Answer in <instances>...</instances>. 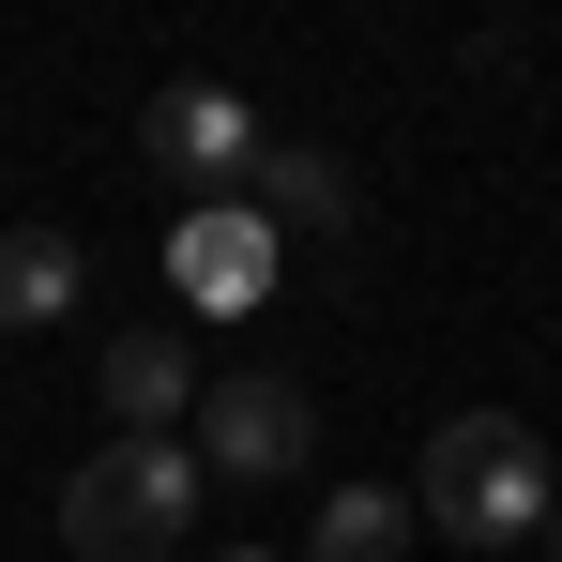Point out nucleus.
Wrapping results in <instances>:
<instances>
[{
    "label": "nucleus",
    "mask_w": 562,
    "mask_h": 562,
    "mask_svg": "<svg viewBox=\"0 0 562 562\" xmlns=\"http://www.w3.org/2000/svg\"><path fill=\"white\" fill-rule=\"evenodd\" d=\"M548 441L517 426V411H457L441 441H426V471H411V517L426 532H457V548H517V532H548Z\"/></svg>",
    "instance_id": "nucleus-1"
},
{
    "label": "nucleus",
    "mask_w": 562,
    "mask_h": 562,
    "mask_svg": "<svg viewBox=\"0 0 562 562\" xmlns=\"http://www.w3.org/2000/svg\"><path fill=\"white\" fill-rule=\"evenodd\" d=\"M198 502H213L198 441H106V457L61 486V548L77 562H168L198 532Z\"/></svg>",
    "instance_id": "nucleus-2"
},
{
    "label": "nucleus",
    "mask_w": 562,
    "mask_h": 562,
    "mask_svg": "<svg viewBox=\"0 0 562 562\" xmlns=\"http://www.w3.org/2000/svg\"><path fill=\"white\" fill-rule=\"evenodd\" d=\"M304 457H319L304 380H274V366H213L198 380V471H213V486H289Z\"/></svg>",
    "instance_id": "nucleus-3"
},
{
    "label": "nucleus",
    "mask_w": 562,
    "mask_h": 562,
    "mask_svg": "<svg viewBox=\"0 0 562 562\" xmlns=\"http://www.w3.org/2000/svg\"><path fill=\"white\" fill-rule=\"evenodd\" d=\"M137 153H153V183H183V198H244L259 153H274V122L228 92V77H168L153 122H137Z\"/></svg>",
    "instance_id": "nucleus-4"
},
{
    "label": "nucleus",
    "mask_w": 562,
    "mask_h": 562,
    "mask_svg": "<svg viewBox=\"0 0 562 562\" xmlns=\"http://www.w3.org/2000/svg\"><path fill=\"white\" fill-rule=\"evenodd\" d=\"M168 274H183V304H213V319L259 304V289H274V213H259V198H198L183 228H168Z\"/></svg>",
    "instance_id": "nucleus-5"
},
{
    "label": "nucleus",
    "mask_w": 562,
    "mask_h": 562,
    "mask_svg": "<svg viewBox=\"0 0 562 562\" xmlns=\"http://www.w3.org/2000/svg\"><path fill=\"white\" fill-rule=\"evenodd\" d=\"M106 411H122V441H168V426H183L198 411V366H183V335H153V319H137V335H106Z\"/></svg>",
    "instance_id": "nucleus-6"
},
{
    "label": "nucleus",
    "mask_w": 562,
    "mask_h": 562,
    "mask_svg": "<svg viewBox=\"0 0 562 562\" xmlns=\"http://www.w3.org/2000/svg\"><path fill=\"white\" fill-rule=\"evenodd\" d=\"M259 213H274V228H319V244H335V228H350V213H366V183H350V168H335V153H259Z\"/></svg>",
    "instance_id": "nucleus-7"
},
{
    "label": "nucleus",
    "mask_w": 562,
    "mask_h": 562,
    "mask_svg": "<svg viewBox=\"0 0 562 562\" xmlns=\"http://www.w3.org/2000/svg\"><path fill=\"white\" fill-rule=\"evenodd\" d=\"M61 304H77V244L61 228H0V335L61 319Z\"/></svg>",
    "instance_id": "nucleus-8"
},
{
    "label": "nucleus",
    "mask_w": 562,
    "mask_h": 562,
    "mask_svg": "<svg viewBox=\"0 0 562 562\" xmlns=\"http://www.w3.org/2000/svg\"><path fill=\"white\" fill-rule=\"evenodd\" d=\"M395 548H411V486H335L304 532V562H395Z\"/></svg>",
    "instance_id": "nucleus-9"
},
{
    "label": "nucleus",
    "mask_w": 562,
    "mask_h": 562,
    "mask_svg": "<svg viewBox=\"0 0 562 562\" xmlns=\"http://www.w3.org/2000/svg\"><path fill=\"white\" fill-rule=\"evenodd\" d=\"M548 532H562V502H548Z\"/></svg>",
    "instance_id": "nucleus-10"
},
{
    "label": "nucleus",
    "mask_w": 562,
    "mask_h": 562,
    "mask_svg": "<svg viewBox=\"0 0 562 562\" xmlns=\"http://www.w3.org/2000/svg\"><path fill=\"white\" fill-rule=\"evenodd\" d=\"M244 562H274V548H244Z\"/></svg>",
    "instance_id": "nucleus-11"
}]
</instances>
